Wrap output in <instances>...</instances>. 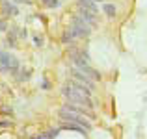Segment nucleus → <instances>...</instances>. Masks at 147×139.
Returning a JSON list of instances; mask_svg holds the SVG:
<instances>
[{
	"instance_id": "0eeeda50",
	"label": "nucleus",
	"mask_w": 147,
	"mask_h": 139,
	"mask_svg": "<svg viewBox=\"0 0 147 139\" xmlns=\"http://www.w3.org/2000/svg\"><path fill=\"white\" fill-rule=\"evenodd\" d=\"M7 2H13L15 4V2H26V0H7Z\"/></svg>"
},
{
	"instance_id": "20e7f679",
	"label": "nucleus",
	"mask_w": 147,
	"mask_h": 139,
	"mask_svg": "<svg viewBox=\"0 0 147 139\" xmlns=\"http://www.w3.org/2000/svg\"><path fill=\"white\" fill-rule=\"evenodd\" d=\"M19 69V63L11 54L0 52V71L2 72H15Z\"/></svg>"
},
{
	"instance_id": "f257e3e1",
	"label": "nucleus",
	"mask_w": 147,
	"mask_h": 139,
	"mask_svg": "<svg viewBox=\"0 0 147 139\" xmlns=\"http://www.w3.org/2000/svg\"><path fill=\"white\" fill-rule=\"evenodd\" d=\"M63 96L67 98L69 104H73V106L76 108H84L86 111H93V102H91L90 95H91V89L88 86H84V84L80 82H71L67 84V86L63 87Z\"/></svg>"
},
{
	"instance_id": "39448f33",
	"label": "nucleus",
	"mask_w": 147,
	"mask_h": 139,
	"mask_svg": "<svg viewBox=\"0 0 147 139\" xmlns=\"http://www.w3.org/2000/svg\"><path fill=\"white\" fill-rule=\"evenodd\" d=\"M104 13H106L110 19H114L115 17V7L112 6V4H104Z\"/></svg>"
},
{
	"instance_id": "423d86ee",
	"label": "nucleus",
	"mask_w": 147,
	"mask_h": 139,
	"mask_svg": "<svg viewBox=\"0 0 147 139\" xmlns=\"http://www.w3.org/2000/svg\"><path fill=\"white\" fill-rule=\"evenodd\" d=\"M43 4H47L49 7H58V0H43Z\"/></svg>"
},
{
	"instance_id": "7ed1b4c3",
	"label": "nucleus",
	"mask_w": 147,
	"mask_h": 139,
	"mask_svg": "<svg viewBox=\"0 0 147 139\" xmlns=\"http://www.w3.org/2000/svg\"><path fill=\"white\" fill-rule=\"evenodd\" d=\"M90 28L91 26L88 24L86 21H84L82 17H75V21H73V24H71V30H69V33L65 35V39H71V37H86V35H90Z\"/></svg>"
},
{
	"instance_id": "f03ea898",
	"label": "nucleus",
	"mask_w": 147,
	"mask_h": 139,
	"mask_svg": "<svg viewBox=\"0 0 147 139\" xmlns=\"http://www.w3.org/2000/svg\"><path fill=\"white\" fill-rule=\"evenodd\" d=\"M60 117L63 119V121L71 122V124L80 126L82 130H90L91 128V122L88 121V117L82 113V110H80V108H76V106H73V104L61 108V110H60Z\"/></svg>"
}]
</instances>
